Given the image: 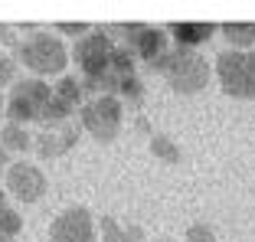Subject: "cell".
<instances>
[{"label":"cell","instance_id":"cell-1","mask_svg":"<svg viewBox=\"0 0 255 242\" xmlns=\"http://www.w3.org/2000/svg\"><path fill=\"white\" fill-rule=\"evenodd\" d=\"M13 59H20L30 72H36V79H43V76H59L69 62V53L62 39L53 33H30V36L13 43Z\"/></svg>","mask_w":255,"mask_h":242},{"label":"cell","instance_id":"cell-2","mask_svg":"<svg viewBox=\"0 0 255 242\" xmlns=\"http://www.w3.org/2000/svg\"><path fill=\"white\" fill-rule=\"evenodd\" d=\"M216 76L226 95L233 99H255V49H226L216 56Z\"/></svg>","mask_w":255,"mask_h":242},{"label":"cell","instance_id":"cell-3","mask_svg":"<svg viewBox=\"0 0 255 242\" xmlns=\"http://www.w3.org/2000/svg\"><path fill=\"white\" fill-rule=\"evenodd\" d=\"M160 72L170 82V89L180 92V95L200 92L206 85V79H210V66H206V59L196 49H170L164 66H160Z\"/></svg>","mask_w":255,"mask_h":242},{"label":"cell","instance_id":"cell-4","mask_svg":"<svg viewBox=\"0 0 255 242\" xmlns=\"http://www.w3.org/2000/svg\"><path fill=\"white\" fill-rule=\"evenodd\" d=\"M53 102V89L43 79H23L10 89L7 99V115L13 124H26V121H43L46 108Z\"/></svg>","mask_w":255,"mask_h":242},{"label":"cell","instance_id":"cell-5","mask_svg":"<svg viewBox=\"0 0 255 242\" xmlns=\"http://www.w3.org/2000/svg\"><path fill=\"white\" fill-rule=\"evenodd\" d=\"M112 59H115V43L105 33H89L75 46V62L82 69L85 82H95L92 89H105L108 72H112Z\"/></svg>","mask_w":255,"mask_h":242},{"label":"cell","instance_id":"cell-6","mask_svg":"<svg viewBox=\"0 0 255 242\" xmlns=\"http://www.w3.org/2000/svg\"><path fill=\"white\" fill-rule=\"evenodd\" d=\"M79 121L92 137L115 141V134L121 131V102L115 95H98L79 108Z\"/></svg>","mask_w":255,"mask_h":242},{"label":"cell","instance_id":"cell-7","mask_svg":"<svg viewBox=\"0 0 255 242\" xmlns=\"http://www.w3.org/2000/svg\"><path fill=\"white\" fill-rule=\"evenodd\" d=\"M49 242H98L92 213L85 206H72V210L59 213L49 226Z\"/></svg>","mask_w":255,"mask_h":242},{"label":"cell","instance_id":"cell-8","mask_svg":"<svg viewBox=\"0 0 255 242\" xmlns=\"http://www.w3.org/2000/svg\"><path fill=\"white\" fill-rule=\"evenodd\" d=\"M7 190L20 200V203H36V200L46 193V174L36 164H26V160L10 164L7 167Z\"/></svg>","mask_w":255,"mask_h":242},{"label":"cell","instance_id":"cell-9","mask_svg":"<svg viewBox=\"0 0 255 242\" xmlns=\"http://www.w3.org/2000/svg\"><path fill=\"white\" fill-rule=\"evenodd\" d=\"M134 53L141 56V59L150 62V69H160L167 59V53H170V43H167V33L164 30H154V26H144L141 33H137L134 39Z\"/></svg>","mask_w":255,"mask_h":242},{"label":"cell","instance_id":"cell-10","mask_svg":"<svg viewBox=\"0 0 255 242\" xmlns=\"http://www.w3.org/2000/svg\"><path fill=\"white\" fill-rule=\"evenodd\" d=\"M75 134L72 128H59V124H49L43 134H33V147L39 151V157H56V154H66L72 147Z\"/></svg>","mask_w":255,"mask_h":242},{"label":"cell","instance_id":"cell-11","mask_svg":"<svg viewBox=\"0 0 255 242\" xmlns=\"http://www.w3.org/2000/svg\"><path fill=\"white\" fill-rule=\"evenodd\" d=\"M216 30V23H203V20H183V23H170V33L177 39V49H193V46L206 43Z\"/></svg>","mask_w":255,"mask_h":242},{"label":"cell","instance_id":"cell-12","mask_svg":"<svg viewBox=\"0 0 255 242\" xmlns=\"http://www.w3.org/2000/svg\"><path fill=\"white\" fill-rule=\"evenodd\" d=\"M219 30H223V36L229 39V46H233V49L249 53V49L255 46V23H246V20H239V23H223Z\"/></svg>","mask_w":255,"mask_h":242},{"label":"cell","instance_id":"cell-13","mask_svg":"<svg viewBox=\"0 0 255 242\" xmlns=\"http://www.w3.org/2000/svg\"><path fill=\"white\" fill-rule=\"evenodd\" d=\"M0 144H3V151H30L33 147V134L26 131V124H13L10 121L7 128L0 131Z\"/></svg>","mask_w":255,"mask_h":242},{"label":"cell","instance_id":"cell-14","mask_svg":"<svg viewBox=\"0 0 255 242\" xmlns=\"http://www.w3.org/2000/svg\"><path fill=\"white\" fill-rule=\"evenodd\" d=\"M102 242H141V229L137 226H121L118 220L105 216V220H102Z\"/></svg>","mask_w":255,"mask_h":242},{"label":"cell","instance_id":"cell-15","mask_svg":"<svg viewBox=\"0 0 255 242\" xmlns=\"http://www.w3.org/2000/svg\"><path fill=\"white\" fill-rule=\"evenodd\" d=\"M53 95L62 102V105H69V108L75 112V108L82 105V82H75V79L66 76V79H62V82L53 89Z\"/></svg>","mask_w":255,"mask_h":242},{"label":"cell","instance_id":"cell-16","mask_svg":"<svg viewBox=\"0 0 255 242\" xmlns=\"http://www.w3.org/2000/svg\"><path fill=\"white\" fill-rule=\"evenodd\" d=\"M23 229V216L10 206H0V239H16V233Z\"/></svg>","mask_w":255,"mask_h":242},{"label":"cell","instance_id":"cell-17","mask_svg":"<svg viewBox=\"0 0 255 242\" xmlns=\"http://www.w3.org/2000/svg\"><path fill=\"white\" fill-rule=\"evenodd\" d=\"M150 151L157 154V157H164L167 164H177V160L183 157V151H180V147H177V144H173L167 134H157V137H154V141H150Z\"/></svg>","mask_w":255,"mask_h":242},{"label":"cell","instance_id":"cell-18","mask_svg":"<svg viewBox=\"0 0 255 242\" xmlns=\"http://www.w3.org/2000/svg\"><path fill=\"white\" fill-rule=\"evenodd\" d=\"M183 242H216V233H213V226H206V223H193V226L187 229V239Z\"/></svg>","mask_w":255,"mask_h":242},{"label":"cell","instance_id":"cell-19","mask_svg":"<svg viewBox=\"0 0 255 242\" xmlns=\"http://www.w3.org/2000/svg\"><path fill=\"white\" fill-rule=\"evenodd\" d=\"M13 76H16V59H13V56H3V53H0V89L13 82Z\"/></svg>","mask_w":255,"mask_h":242},{"label":"cell","instance_id":"cell-20","mask_svg":"<svg viewBox=\"0 0 255 242\" xmlns=\"http://www.w3.org/2000/svg\"><path fill=\"white\" fill-rule=\"evenodd\" d=\"M3 43H16V39H13V33H10V26H7V23H0V46H3Z\"/></svg>","mask_w":255,"mask_h":242},{"label":"cell","instance_id":"cell-21","mask_svg":"<svg viewBox=\"0 0 255 242\" xmlns=\"http://www.w3.org/2000/svg\"><path fill=\"white\" fill-rule=\"evenodd\" d=\"M59 30H75L79 33V30H89V26H85V23H59Z\"/></svg>","mask_w":255,"mask_h":242},{"label":"cell","instance_id":"cell-22","mask_svg":"<svg viewBox=\"0 0 255 242\" xmlns=\"http://www.w3.org/2000/svg\"><path fill=\"white\" fill-rule=\"evenodd\" d=\"M0 164H7V151H3V144H0Z\"/></svg>","mask_w":255,"mask_h":242},{"label":"cell","instance_id":"cell-23","mask_svg":"<svg viewBox=\"0 0 255 242\" xmlns=\"http://www.w3.org/2000/svg\"><path fill=\"white\" fill-rule=\"evenodd\" d=\"M0 206H3V190H0Z\"/></svg>","mask_w":255,"mask_h":242},{"label":"cell","instance_id":"cell-24","mask_svg":"<svg viewBox=\"0 0 255 242\" xmlns=\"http://www.w3.org/2000/svg\"><path fill=\"white\" fill-rule=\"evenodd\" d=\"M0 118H3V105H0Z\"/></svg>","mask_w":255,"mask_h":242},{"label":"cell","instance_id":"cell-25","mask_svg":"<svg viewBox=\"0 0 255 242\" xmlns=\"http://www.w3.org/2000/svg\"><path fill=\"white\" fill-rule=\"evenodd\" d=\"M0 242H13V239H0Z\"/></svg>","mask_w":255,"mask_h":242},{"label":"cell","instance_id":"cell-26","mask_svg":"<svg viewBox=\"0 0 255 242\" xmlns=\"http://www.w3.org/2000/svg\"><path fill=\"white\" fill-rule=\"evenodd\" d=\"M160 242H170V239H160Z\"/></svg>","mask_w":255,"mask_h":242}]
</instances>
